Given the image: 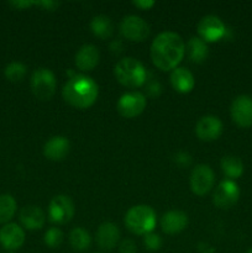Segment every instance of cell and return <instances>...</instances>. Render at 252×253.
I'll list each match as a JSON object with an SVG mask.
<instances>
[{"instance_id": "6da1fadb", "label": "cell", "mask_w": 252, "mask_h": 253, "mask_svg": "<svg viewBox=\"0 0 252 253\" xmlns=\"http://www.w3.org/2000/svg\"><path fill=\"white\" fill-rule=\"evenodd\" d=\"M185 53V44L182 37L172 31L161 32L151 44V59L161 71L177 68Z\"/></svg>"}, {"instance_id": "7a4b0ae2", "label": "cell", "mask_w": 252, "mask_h": 253, "mask_svg": "<svg viewBox=\"0 0 252 253\" xmlns=\"http://www.w3.org/2000/svg\"><path fill=\"white\" fill-rule=\"evenodd\" d=\"M62 95L69 105L77 109H86L98 99L99 86L90 77L76 74L63 85Z\"/></svg>"}, {"instance_id": "3957f363", "label": "cell", "mask_w": 252, "mask_h": 253, "mask_svg": "<svg viewBox=\"0 0 252 253\" xmlns=\"http://www.w3.org/2000/svg\"><path fill=\"white\" fill-rule=\"evenodd\" d=\"M114 74L119 83L131 89L143 85L147 78V72L143 64L132 57L120 59L114 68Z\"/></svg>"}, {"instance_id": "277c9868", "label": "cell", "mask_w": 252, "mask_h": 253, "mask_svg": "<svg viewBox=\"0 0 252 253\" xmlns=\"http://www.w3.org/2000/svg\"><path fill=\"white\" fill-rule=\"evenodd\" d=\"M125 225L132 234L147 235L156 226V212L151 207L145 204L130 208L125 215Z\"/></svg>"}, {"instance_id": "5b68a950", "label": "cell", "mask_w": 252, "mask_h": 253, "mask_svg": "<svg viewBox=\"0 0 252 253\" xmlns=\"http://www.w3.org/2000/svg\"><path fill=\"white\" fill-rule=\"evenodd\" d=\"M54 74L47 68H39L31 76V90L40 100H49L56 93Z\"/></svg>"}, {"instance_id": "8992f818", "label": "cell", "mask_w": 252, "mask_h": 253, "mask_svg": "<svg viewBox=\"0 0 252 253\" xmlns=\"http://www.w3.org/2000/svg\"><path fill=\"white\" fill-rule=\"evenodd\" d=\"M147 105L146 96L140 91H128L123 94L118 101L119 114L126 119H132L143 113Z\"/></svg>"}, {"instance_id": "52a82bcc", "label": "cell", "mask_w": 252, "mask_h": 253, "mask_svg": "<svg viewBox=\"0 0 252 253\" xmlns=\"http://www.w3.org/2000/svg\"><path fill=\"white\" fill-rule=\"evenodd\" d=\"M214 170L208 165H198L190 174V189L198 197L208 194L214 187Z\"/></svg>"}, {"instance_id": "ba28073f", "label": "cell", "mask_w": 252, "mask_h": 253, "mask_svg": "<svg viewBox=\"0 0 252 253\" xmlns=\"http://www.w3.org/2000/svg\"><path fill=\"white\" fill-rule=\"evenodd\" d=\"M74 216V204L67 195H56L52 198L48 207V217L52 222L63 225Z\"/></svg>"}, {"instance_id": "9c48e42d", "label": "cell", "mask_w": 252, "mask_h": 253, "mask_svg": "<svg viewBox=\"0 0 252 253\" xmlns=\"http://www.w3.org/2000/svg\"><path fill=\"white\" fill-rule=\"evenodd\" d=\"M120 31L125 39L130 41L141 42L146 40L150 35V26L147 22L140 16L128 15L123 19L120 24Z\"/></svg>"}, {"instance_id": "30bf717a", "label": "cell", "mask_w": 252, "mask_h": 253, "mask_svg": "<svg viewBox=\"0 0 252 253\" xmlns=\"http://www.w3.org/2000/svg\"><path fill=\"white\" fill-rule=\"evenodd\" d=\"M240 198V189L236 182L225 179L220 183L212 194V203L220 209H230L237 203Z\"/></svg>"}, {"instance_id": "8fae6325", "label": "cell", "mask_w": 252, "mask_h": 253, "mask_svg": "<svg viewBox=\"0 0 252 253\" xmlns=\"http://www.w3.org/2000/svg\"><path fill=\"white\" fill-rule=\"evenodd\" d=\"M198 34L203 41L215 42L225 36L226 27L220 17L215 15H207L198 24Z\"/></svg>"}, {"instance_id": "7c38bea8", "label": "cell", "mask_w": 252, "mask_h": 253, "mask_svg": "<svg viewBox=\"0 0 252 253\" xmlns=\"http://www.w3.org/2000/svg\"><path fill=\"white\" fill-rule=\"evenodd\" d=\"M230 114L235 124L241 127L252 126V96L239 95L234 99Z\"/></svg>"}, {"instance_id": "4fadbf2b", "label": "cell", "mask_w": 252, "mask_h": 253, "mask_svg": "<svg viewBox=\"0 0 252 253\" xmlns=\"http://www.w3.org/2000/svg\"><path fill=\"white\" fill-rule=\"evenodd\" d=\"M222 132V123L214 115H205L199 119L195 125V133L202 141H214L219 138Z\"/></svg>"}, {"instance_id": "5bb4252c", "label": "cell", "mask_w": 252, "mask_h": 253, "mask_svg": "<svg viewBox=\"0 0 252 253\" xmlns=\"http://www.w3.org/2000/svg\"><path fill=\"white\" fill-rule=\"evenodd\" d=\"M25 242V231L20 225L9 222L0 229V245L5 250H19Z\"/></svg>"}, {"instance_id": "9a60e30c", "label": "cell", "mask_w": 252, "mask_h": 253, "mask_svg": "<svg viewBox=\"0 0 252 253\" xmlns=\"http://www.w3.org/2000/svg\"><path fill=\"white\" fill-rule=\"evenodd\" d=\"M96 244L104 251H110L116 245L119 244L120 240V230L113 222H103L98 227L95 234Z\"/></svg>"}, {"instance_id": "2e32d148", "label": "cell", "mask_w": 252, "mask_h": 253, "mask_svg": "<svg viewBox=\"0 0 252 253\" xmlns=\"http://www.w3.org/2000/svg\"><path fill=\"white\" fill-rule=\"evenodd\" d=\"M19 220L22 226L27 230H40L46 222V214L36 205H26L19 212Z\"/></svg>"}, {"instance_id": "e0dca14e", "label": "cell", "mask_w": 252, "mask_h": 253, "mask_svg": "<svg viewBox=\"0 0 252 253\" xmlns=\"http://www.w3.org/2000/svg\"><path fill=\"white\" fill-rule=\"evenodd\" d=\"M188 226V216L180 210H170L163 214L161 219V227L165 234L175 235L182 232Z\"/></svg>"}, {"instance_id": "ac0fdd59", "label": "cell", "mask_w": 252, "mask_h": 253, "mask_svg": "<svg viewBox=\"0 0 252 253\" xmlns=\"http://www.w3.org/2000/svg\"><path fill=\"white\" fill-rule=\"evenodd\" d=\"M100 53H99L98 47L94 44H83L78 49L76 54V66L77 68L83 72L93 71L99 63Z\"/></svg>"}, {"instance_id": "d6986e66", "label": "cell", "mask_w": 252, "mask_h": 253, "mask_svg": "<svg viewBox=\"0 0 252 253\" xmlns=\"http://www.w3.org/2000/svg\"><path fill=\"white\" fill-rule=\"evenodd\" d=\"M71 143L64 136H53L43 146V156L49 161H62L69 152Z\"/></svg>"}, {"instance_id": "ffe728a7", "label": "cell", "mask_w": 252, "mask_h": 253, "mask_svg": "<svg viewBox=\"0 0 252 253\" xmlns=\"http://www.w3.org/2000/svg\"><path fill=\"white\" fill-rule=\"evenodd\" d=\"M169 78L173 89L178 93H190L195 85V79L192 72L183 68V67H177V68L173 69Z\"/></svg>"}, {"instance_id": "44dd1931", "label": "cell", "mask_w": 252, "mask_h": 253, "mask_svg": "<svg viewBox=\"0 0 252 253\" xmlns=\"http://www.w3.org/2000/svg\"><path fill=\"white\" fill-rule=\"evenodd\" d=\"M188 57L193 63H203L208 58L209 48L207 42L203 41L200 37H192L187 44Z\"/></svg>"}, {"instance_id": "7402d4cb", "label": "cell", "mask_w": 252, "mask_h": 253, "mask_svg": "<svg viewBox=\"0 0 252 253\" xmlns=\"http://www.w3.org/2000/svg\"><path fill=\"white\" fill-rule=\"evenodd\" d=\"M220 166H221V170L224 172V174L231 180L241 177L245 169L242 161L236 156L231 155L222 157Z\"/></svg>"}, {"instance_id": "603a6c76", "label": "cell", "mask_w": 252, "mask_h": 253, "mask_svg": "<svg viewBox=\"0 0 252 253\" xmlns=\"http://www.w3.org/2000/svg\"><path fill=\"white\" fill-rule=\"evenodd\" d=\"M90 30L94 36L106 40L113 35L114 26L111 20L105 15H98L90 21Z\"/></svg>"}, {"instance_id": "cb8c5ba5", "label": "cell", "mask_w": 252, "mask_h": 253, "mask_svg": "<svg viewBox=\"0 0 252 253\" xmlns=\"http://www.w3.org/2000/svg\"><path fill=\"white\" fill-rule=\"evenodd\" d=\"M69 244L72 249L78 252H84L90 247L91 237L83 227H76L69 234Z\"/></svg>"}, {"instance_id": "d4e9b609", "label": "cell", "mask_w": 252, "mask_h": 253, "mask_svg": "<svg viewBox=\"0 0 252 253\" xmlns=\"http://www.w3.org/2000/svg\"><path fill=\"white\" fill-rule=\"evenodd\" d=\"M17 204L14 197L10 194L0 195V224H9L16 212Z\"/></svg>"}, {"instance_id": "484cf974", "label": "cell", "mask_w": 252, "mask_h": 253, "mask_svg": "<svg viewBox=\"0 0 252 253\" xmlns=\"http://www.w3.org/2000/svg\"><path fill=\"white\" fill-rule=\"evenodd\" d=\"M27 68L24 63H20V62H11V63L7 64L5 67L4 74L6 77L7 81L10 82H20L24 79V77L26 76Z\"/></svg>"}, {"instance_id": "4316f807", "label": "cell", "mask_w": 252, "mask_h": 253, "mask_svg": "<svg viewBox=\"0 0 252 253\" xmlns=\"http://www.w3.org/2000/svg\"><path fill=\"white\" fill-rule=\"evenodd\" d=\"M63 232L58 227H51L44 232L43 242L49 249H58L63 242Z\"/></svg>"}, {"instance_id": "83f0119b", "label": "cell", "mask_w": 252, "mask_h": 253, "mask_svg": "<svg viewBox=\"0 0 252 253\" xmlns=\"http://www.w3.org/2000/svg\"><path fill=\"white\" fill-rule=\"evenodd\" d=\"M143 245L150 251H158L162 246V239H161L160 235L150 232V234L145 235V237H143Z\"/></svg>"}, {"instance_id": "f1b7e54d", "label": "cell", "mask_w": 252, "mask_h": 253, "mask_svg": "<svg viewBox=\"0 0 252 253\" xmlns=\"http://www.w3.org/2000/svg\"><path fill=\"white\" fill-rule=\"evenodd\" d=\"M119 250H120V253H136L137 252V246H136L133 240L125 239L121 241Z\"/></svg>"}, {"instance_id": "f546056e", "label": "cell", "mask_w": 252, "mask_h": 253, "mask_svg": "<svg viewBox=\"0 0 252 253\" xmlns=\"http://www.w3.org/2000/svg\"><path fill=\"white\" fill-rule=\"evenodd\" d=\"M174 160H175V162H177L179 166H182V167H187V166H189L190 162H192V157H190V156L185 152L177 153L174 157Z\"/></svg>"}, {"instance_id": "4dcf8cb0", "label": "cell", "mask_w": 252, "mask_h": 253, "mask_svg": "<svg viewBox=\"0 0 252 253\" xmlns=\"http://www.w3.org/2000/svg\"><path fill=\"white\" fill-rule=\"evenodd\" d=\"M132 4L141 10H148L155 5V1H151V0H136V1H132Z\"/></svg>"}, {"instance_id": "1f68e13d", "label": "cell", "mask_w": 252, "mask_h": 253, "mask_svg": "<svg viewBox=\"0 0 252 253\" xmlns=\"http://www.w3.org/2000/svg\"><path fill=\"white\" fill-rule=\"evenodd\" d=\"M161 91V85L158 82H152V83L148 84V93L152 96H157Z\"/></svg>"}, {"instance_id": "d6a6232c", "label": "cell", "mask_w": 252, "mask_h": 253, "mask_svg": "<svg viewBox=\"0 0 252 253\" xmlns=\"http://www.w3.org/2000/svg\"><path fill=\"white\" fill-rule=\"evenodd\" d=\"M35 1H11L10 5L15 6L16 9H25V7H29L31 5H34Z\"/></svg>"}, {"instance_id": "836d02e7", "label": "cell", "mask_w": 252, "mask_h": 253, "mask_svg": "<svg viewBox=\"0 0 252 253\" xmlns=\"http://www.w3.org/2000/svg\"><path fill=\"white\" fill-rule=\"evenodd\" d=\"M110 49L113 52H116V53H119V52L121 51V42L120 41L113 42V43L110 44Z\"/></svg>"}, {"instance_id": "e575fe53", "label": "cell", "mask_w": 252, "mask_h": 253, "mask_svg": "<svg viewBox=\"0 0 252 253\" xmlns=\"http://www.w3.org/2000/svg\"><path fill=\"white\" fill-rule=\"evenodd\" d=\"M246 253H252V249H250V250H249V251H247Z\"/></svg>"}]
</instances>
